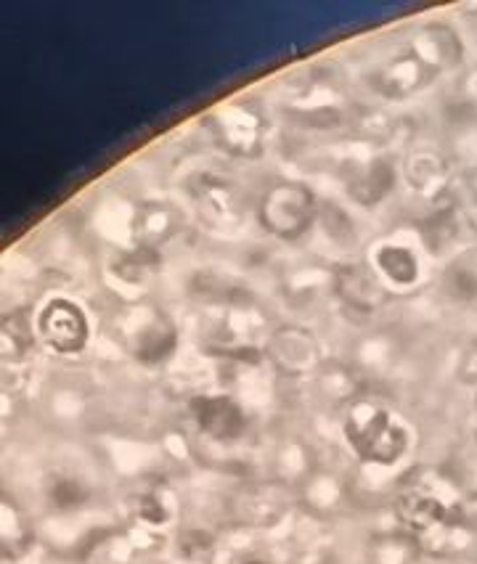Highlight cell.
<instances>
[{"label": "cell", "mask_w": 477, "mask_h": 564, "mask_svg": "<svg viewBox=\"0 0 477 564\" xmlns=\"http://www.w3.org/2000/svg\"><path fill=\"white\" fill-rule=\"evenodd\" d=\"M443 294L451 302L459 305H470L477 302V263H472L470 257H459L443 271Z\"/></svg>", "instance_id": "cell-19"}, {"label": "cell", "mask_w": 477, "mask_h": 564, "mask_svg": "<svg viewBox=\"0 0 477 564\" xmlns=\"http://www.w3.org/2000/svg\"><path fill=\"white\" fill-rule=\"evenodd\" d=\"M411 51L438 75L446 69H456L464 61L462 35L446 22L422 24L414 35Z\"/></svg>", "instance_id": "cell-11"}, {"label": "cell", "mask_w": 477, "mask_h": 564, "mask_svg": "<svg viewBox=\"0 0 477 564\" xmlns=\"http://www.w3.org/2000/svg\"><path fill=\"white\" fill-rule=\"evenodd\" d=\"M287 493L279 485H260L244 490L236 501V514L247 525H273L281 514L287 512Z\"/></svg>", "instance_id": "cell-16"}, {"label": "cell", "mask_w": 477, "mask_h": 564, "mask_svg": "<svg viewBox=\"0 0 477 564\" xmlns=\"http://www.w3.org/2000/svg\"><path fill=\"white\" fill-rule=\"evenodd\" d=\"M432 77H438L435 69H430L419 59L417 53L403 51L385 61L382 67H377L369 77V88L385 101H403L419 93L422 88L432 83Z\"/></svg>", "instance_id": "cell-9"}, {"label": "cell", "mask_w": 477, "mask_h": 564, "mask_svg": "<svg viewBox=\"0 0 477 564\" xmlns=\"http://www.w3.org/2000/svg\"><path fill=\"white\" fill-rule=\"evenodd\" d=\"M181 215L175 207H170L167 202H144L138 204L133 212V247H146V249H159L165 241H170L178 231Z\"/></svg>", "instance_id": "cell-13"}, {"label": "cell", "mask_w": 477, "mask_h": 564, "mask_svg": "<svg viewBox=\"0 0 477 564\" xmlns=\"http://www.w3.org/2000/svg\"><path fill=\"white\" fill-rule=\"evenodd\" d=\"M348 194L356 199L358 204H377L382 202L395 186V165L385 154L364 159L361 165H356L348 173Z\"/></svg>", "instance_id": "cell-15"}, {"label": "cell", "mask_w": 477, "mask_h": 564, "mask_svg": "<svg viewBox=\"0 0 477 564\" xmlns=\"http://www.w3.org/2000/svg\"><path fill=\"white\" fill-rule=\"evenodd\" d=\"M459 376H462L467 384H477V345H472L470 350L462 355V363H459Z\"/></svg>", "instance_id": "cell-23"}, {"label": "cell", "mask_w": 477, "mask_h": 564, "mask_svg": "<svg viewBox=\"0 0 477 564\" xmlns=\"http://www.w3.org/2000/svg\"><path fill=\"white\" fill-rule=\"evenodd\" d=\"M117 326L133 358L146 366L165 363L178 350V326L165 310L152 302H138L125 310Z\"/></svg>", "instance_id": "cell-4"}, {"label": "cell", "mask_w": 477, "mask_h": 564, "mask_svg": "<svg viewBox=\"0 0 477 564\" xmlns=\"http://www.w3.org/2000/svg\"><path fill=\"white\" fill-rule=\"evenodd\" d=\"M191 416L197 427L218 443H234L247 429V416L228 395H199L191 400Z\"/></svg>", "instance_id": "cell-10"}, {"label": "cell", "mask_w": 477, "mask_h": 564, "mask_svg": "<svg viewBox=\"0 0 477 564\" xmlns=\"http://www.w3.org/2000/svg\"><path fill=\"white\" fill-rule=\"evenodd\" d=\"M48 496H51V504L56 506V509H75V506H80L85 498H88V490L83 488V482L80 480L59 477V480H53Z\"/></svg>", "instance_id": "cell-20"}, {"label": "cell", "mask_w": 477, "mask_h": 564, "mask_svg": "<svg viewBox=\"0 0 477 564\" xmlns=\"http://www.w3.org/2000/svg\"><path fill=\"white\" fill-rule=\"evenodd\" d=\"M332 289L345 305L356 310H374L385 300V286L369 265L345 263L332 273Z\"/></svg>", "instance_id": "cell-12"}, {"label": "cell", "mask_w": 477, "mask_h": 564, "mask_svg": "<svg viewBox=\"0 0 477 564\" xmlns=\"http://www.w3.org/2000/svg\"><path fill=\"white\" fill-rule=\"evenodd\" d=\"M136 517L146 525H165L167 509L154 493H146V496L136 498Z\"/></svg>", "instance_id": "cell-21"}, {"label": "cell", "mask_w": 477, "mask_h": 564, "mask_svg": "<svg viewBox=\"0 0 477 564\" xmlns=\"http://www.w3.org/2000/svg\"><path fill=\"white\" fill-rule=\"evenodd\" d=\"M316 218V194L300 181L273 183L258 204L260 226L281 241H297L305 236Z\"/></svg>", "instance_id": "cell-2"}, {"label": "cell", "mask_w": 477, "mask_h": 564, "mask_svg": "<svg viewBox=\"0 0 477 564\" xmlns=\"http://www.w3.org/2000/svg\"><path fill=\"white\" fill-rule=\"evenodd\" d=\"M398 514H401L406 525L419 530V533H430V530L446 522L448 509L438 496H430V493H422V490H409L398 501Z\"/></svg>", "instance_id": "cell-18"}, {"label": "cell", "mask_w": 477, "mask_h": 564, "mask_svg": "<svg viewBox=\"0 0 477 564\" xmlns=\"http://www.w3.org/2000/svg\"><path fill=\"white\" fill-rule=\"evenodd\" d=\"M178 549L186 559H202L212 551V535L202 533V530H189V533L181 535V543Z\"/></svg>", "instance_id": "cell-22"}, {"label": "cell", "mask_w": 477, "mask_h": 564, "mask_svg": "<svg viewBox=\"0 0 477 564\" xmlns=\"http://www.w3.org/2000/svg\"><path fill=\"white\" fill-rule=\"evenodd\" d=\"M403 178L419 196L435 199L451 183V167L440 151L422 146V149L411 151L403 162Z\"/></svg>", "instance_id": "cell-14"}, {"label": "cell", "mask_w": 477, "mask_h": 564, "mask_svg": "<svg viewBox=\"0 0 477 564\" xmlns=\"http://www.w3.org/2000/svg\"><path fill=\"white\" fill-rule=\"evenodd\" d=\"M210 133L231 157L255 159L263 154L268 138L265 114L250 101H231L210 114Z\"/></svg>", "instance_id": "cell-5"}, {"label": "cell", "mask_w": 477, "mask_h": 564, "mask_svg": "<svg viewBox=\"0 0 477 564\" xmlns=\"http://www.w3.org/2000/svg\"><path fill=\"white\" fill-rule=\"evenodd\" d=\"M475 403H477V398H475Z\"/></svg>", "instance_id": "cell-26"}, {"label": "cell", "mask_w": 477, "mask_h": 564, "mask_svg": "<svg viewBox=\"0 0 477 564\" xmlns=\"http://www.w3.org/2000/svg\"><path fill=\"white\" fill-rule=\"evenodd\" d=\"M369 268L385 289H414L422 281V255L409 241L379 239L369 249Z\"/></svg>", "instance_id": "cell-8"}, {"label": "cell", "mask_w": 477, "mask_h": 564, "mask_svg": "<svg viewBox=\"0 0 477 564\" xmlns=\"http://www.w3.org/2000/svg\"><path fill=\"white\" fill-rule=\"evenodd\" d=\"M159 268V249H146V247H133L128 252L112 260V279L120 281L128 289H144L149 281L154 279V273Z\"/></svg>", "instance_id": "cell-17"}, {"label": "cell", "mask_w": 477, "mask_h": 564, "mask_svg": "<svg viewBox=\"0 0 477 564\" xmlns=\"http://www.w3.org/2000/svg\"><path fill=\"white\" fill-rule=\"evenodd\" d=\"M239 564H271V559L260 557V554H250V557L239 559Z\"/></svg>", "instance_id": "cell-24"}, {"label": "cell", "mask_w": 477, "mask_h": 564, "mask_svg": "<svg viewBox=\"0 0 477 564\" xmlns=\"http://www.w3.org/2000/svg\"><path fill=\"white\" fill-rule=\"evenodd\" d=\"M263 350L287 374H308L321 363V342L313 329L303 324H281L271 329Z\"/></svg>", "instance_id": "cell-7"}, {"label": "cell", "mask_w": 477, "mask_h": 564, "mask_svg": "<svg viewBox=\"0 0 477 564\" xmlns=\"http://www.w3.org/2000/svg\"><path fill=\"white\" fill-rule=\"evenodd\" d=\"M467 183H470V188L475 191V196H477V165L472 167L470 173H467Z\"/></svg>", "instance_id": "cell-25"}, {"label": "cell", "mask_w": 477, "mask_h": 564, "mask_svg": "<svg viewBox=\"0 0 477 564\" xmlns=\"http://www.w3.org/2000/svg\"><path fill=\"white\" fill-rule=\"evenodd\" d=\"M35 337L56 355L83 353L91 342L93 326L83 302L72 300L67 294H51L40 302L32 318Z\"/></svg>", "instance_id": "cell-3"}, {"label": "cell", "mask_w": 477, "mask_h": 564, "mask_svg": "<svg viewBox=\"0 0 477 564\" xmlns=\"http://www.w3.org/2000/svg\"><path fill=\"white\" fill-rule=\"evenodd\" d=\"M183 191L191 207L207 226L218 231H231L242 223L244 196L231 178L212 170H197L183 181Z\"/></svg>", "instance_id": "cell-6"}, {"label": "cell", "mask_w": 477, "mask_h": 564, "mask_svg": "<svg viewBox=\"0 0 477 564\" xmlns=\"http://www.w3.org/2000/svg\"><path fill=\"white\" fill-rule=\"evenodd\" d=\"M345 437L358 459L390 467L409 451V429L390 408L361 400L345 419Z\"/></svg>", "instance_id": "cell-1"}]
</instances>
